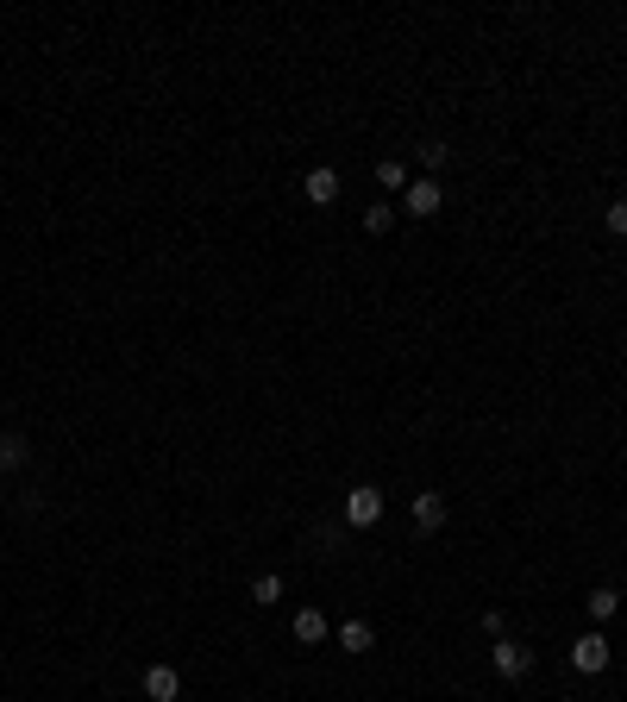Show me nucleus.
<instances>
[{"label": "nucleus", "instance_id": "nucleus-1", "mask_svg": "<svg viewBox=\"0 0 627 702\" xmlns=\"http://www.w3.org/2000/svg\"><path fill=\"white\" fill-rule=\"evenodd\" d=\"M609 659H615V646H609V634H602V627H590L584 640L571 646V665L584 671V677H596V671H609Z\"/></svg>", "mask_w": 627, "mask_h": 702}, {"label": "nucleus", "instance_id": "nucleus-2", "mask_svg": "<svg viewBox=\"0 0 627 702\" xmlns=\"http://www.w3.org/2000/svg\"><path fill=\"white\" fill-rule=\"evenodd\" d=\"M383 521V489H370V483H358L352 496H345V527H377Z\"/></svg>", "mask_w": 627, "mask_h": 702}, {"label": "nucleus", "instance_id": "nucleus-3", "mask_svg": "<svg viewBox=\"0 0 627 702\" xmlns=\"http://www.w3.org/2000/svg\"><path fill=\"white\" fill-rule=\"evenodd\" d=\"M402 207H408V214H414V220H433V214H439V207H446V189H439V182H433V176H414V182H408V189H402Z\"/></svg>", "mask_w": 627, "mask_h": 702}, {"label": "nucleus", "instance_id": "nucleus-4", "mask_svg": "<svg viewBox=\"0 0 627 702\" xmlns=\"http://www.w3.org/2000/svg\"><path fill=\"white\" fill-rule=\"evenodd\" d=\"M490 665H496V677H508V684H515V677H527V671H533V652H527L521 640H496Z\"/></svg>", "mask_w": 627, "mask_h": 702}, {"label": "nucleus", "instance_id": "nucleus-5", "mask_svg": "<svg viewBox=\"0 0 627 702\" xmlns=\"http://www.w3.org/2000/svg\"><path fill=\"white\" fill-rule=\"evenodd\" d=\"M301 195H308L314 207H333L339 201V170H333V163H314L308 182H301Z\"/></svg>", "mask_w": 627, "mask_h": 702}, {"label": "nucleus", "instance_id": "nucleus-6", "mask_svg": "<svg viewBox=\"0 0 627 702\" xmlns=\"http://www.w3.org/2000/svg\"><path fill=\"white\" fill-rule=\"evenodd\" d=\"M145 696H151V702H176V696H182V671H176V665H151V671H145Z\"/></svg>", "mask_w": 627, "mask_h": 702}, {"label": "nucleus", "instance_id": "nucleus-7", "mask_svg": "<svg viewBox=\"0 0 627 702\" xmlns=\"http://www.w3.org/2000/svg\"><path fill=\"white\" fill-rule=\"evenodd\" d=\"M414 527H421V533L446 527V496H433V489H427V496H414Z\"/></svg>", "mask_w": 627, "mask_h": 702}, {"label": "nucleus", "instance_id": "nucleus-8", "mask_svg": "<svg viewBox=\"0 0 627 702\" xmlns=\"http://www.w3.org/2000/svg\"><path fill=\"white\" fill-rule=\"evenodd\" d=\"M327 634H333V627H327V615H320V608H295V640H301V646H320Z\"/></svg>", "mask_w": 627, "mask_h": 702}, {"label": "nucleus", "instance_id": "nucleus-9", "mask_svg": "<svg viewBox=\"0 0 627 702\" xmlns=\"http://www.w3.org/2000/svg\"><path fill=\"white\" fill-rule=\"evenodd\" d=\"M584 608H590V621H596V627H609V621H615V608H621V596L609 590V583H602V590H590V596H584Z\"/></svg>", "mask_w": 627, "mask_h": 702}, {"label": "nucleus", "instance_id": "nucleus-10", "mask_svg": "<svg viewBox=\"0 0 627 702\" xmlns=\"http://www.w3.org/2000/svg\"><path fill=\"white\" fill-rule=\"evenodd\" d=\"M414 163H421L427 176H439V170H446V163H452V145H439V138H427V145L414 151Z\"/></svg>", "mask_w": 627, "mask_h": 702}, {"label": "nucleus", "instance_id": "nucleus-11", "mask_svg": "<svg viewBox=\"0 0 627 702\" xmlns=\"http://www.w3.org/2000/svg\"><path fill=\"white\" fill-rule=\"evenodd\" d=\"M339 646L345 652H370V646H377V634H370V621H345L339 627Z\"/></svg>", "mask_w": 627, "mask_h": 702}, {"label": "nucleus", "instance_id": "nucleus-12", "mask_svg": "<svg viewBox=\"0 0 627 702\" xmlns=\"http://www.w3.org/2000/svg\"><path fill=\"white\" fill-rule=\"evenodd\" d=\"M26 458H32V446H26V439H19V433H0V471H19Z\"/></svg>", "mask_w": 627, "mask_h": 702}, {"label": "nucleus", "instance_id": "nucleus-13", "mask_svg": "<svg viewBox=\"0 0 627 702\" xmlns=\"http://www.w3.org/2000/svg\"><path fill=\"white\" fill-rule=\"evenodd\" d=\"M377 182L402 195V189H408V163H402V157H383V163H377Z\"/></svg>", "mask_w": 627, "mask_h": 702}, {"label": "nucleus", "instance_id": "nucleus-14", "mask_svg": "<svg viewBox=\"0 0 627 702\" xmlns=\"http://www.w3.org/2000/svg\"><path fill=\"white\" fill-rule=\"evenodd\" d=\"M389 226H396V207H389V201H370V207H364V232H389Z\"/></svg>", "mask_w": 627, "mask_h": 702}, {"label": "nucleus", "instance_id": "nucleus-15", "mask_svg": "<svg viewBox=\"0 0 627 702\" xmlns=\"http://www.w3.org/2000/svg\"><path fill=\"white\" fill-rule=\"evenodd\" d=\"M251 602H264V608H270V602H283V577H276V571H264L258 583H251Z\"/></svg>", "mask_w": 627, "mask_h": 702}, {"label": "nucleus", "instance_id": "nucleus-16", "mask_svg": "<svg viewBox=\"0 0 627 702\" xmlns=\"http://www.w3.org/2000/svg\"><path fill=\"white\" fill-rule=\"evenodd\" d=\"M602 226H609L615 239H627V201H609V214H602Z\"/></svg>", "mask_w": 627, "mask_h": 702}]
</instances>
